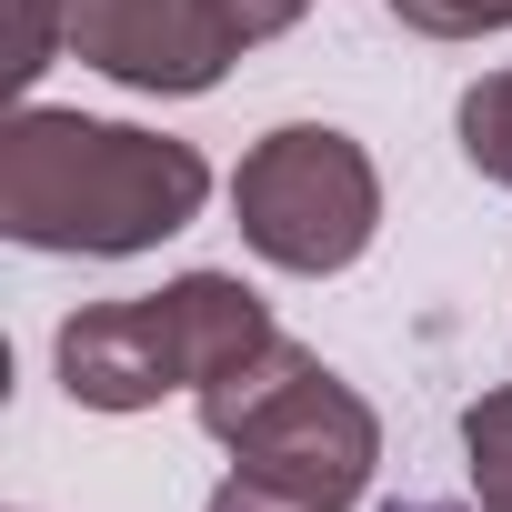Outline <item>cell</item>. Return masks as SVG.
Segmentation results:
<instances>
[{"label": "cell", "mask_w": 512, "mask_h": 512, "mask_svg": "<svg viewBox=\"0 0 512 512\" xmlns=\"http://www.w3.org/2000/svg\"><path fill=\"white\" fill-rule=\"evenodd\" d=\"M201 191H211V171L181 141L71 121V111H31L0 151L11 231L51 241V251H141V241L181 231L201 211Z\"/></svg>", "instance_id": "obj_1"}, {"label": "cell", "mask_w": 512, "mask_h": 512, "mask_svg": "<svg viewBox=\"0 0 512 512\" xmlns=\"http://www.w3.org/2000/svg\"><path fill=\"white\" fill-rule=\"evenodd\" d=\"M392 512H442V502H392Z\"/></svg>", "instance_id": "obj_10"}, {"label": "cell", "mask_w": 512, "mask_h": 512, "mask_svg": "<svg viewBox=\"0 0 512 512\" xmlns=\"http://www.w3.org/2000/svg\"><path fill=\"white\" fill-rule=\"evenodd\" d=\"M262 342H272V322L251 312V292L201 272V282H171V292H151V302L81 312V322L61 332V372H71L81 402L131 412V402H161L171 382H201V392H211L221 372H241Z\"/></svg>", "instance_id": "obj_3"}, {"label": "cell", "mask_w": 512, "mask_h": 512, "mask_svg": "<svg viewBox=\"0 0 512 512\" xmlns=\"http://www.w3.org/2000/svg\"><path fill=\"white\" fill-rule=\"evenodd\" d=\"M201 412L241 452V482L211 512H342L372 472V412L322 362H302L282 332L241 372H221L201 392Z\"/></svg>", "instance_id": "obj_2"}, {"label": "cell", "mask_w": 512, "mask_h": 512, "mask_svg": "<svg viewBox=\"0 0 512 512\" xmlns=\"http://www.w3.org/2000/svg\"><path fill=\"white\" fill-rule=\"evenodd\" d=\"M392 11H402L412 31H502L512 0H392Z\"/></svg>", "instance_id": "obj_8"}, {"label": "cell", "mask_w": 512, "mask_h": 512, "mask_svg": "<svg viewBox=\"0 0 512 512\" xmlns=\"http://www.w3.org/2000/svg\"><path fill=\"white\" fill-rule=\"evenodd\" d=\"M462 151H472V171L512 181V71H502V81H482V91L462 101Z\"/></svg>", "instance_id": "obj_7"}, {"label": "cell", "mask_w": 512, "mask_h": 512, "mask_svg": "<svg viewBox=\"0 0 512 512\" xmlns=\"http://www.w3.org/2000/svg\"><path fill=\"white\" fill-rule=\"evenodd\" d=\"M251 251H272L282 272H342L372 241V161L342 131H272L231 181Z\"/></svg>", "instance_id": "obj_4"}, {"label": "cell", "mask_w": 512, "mask_h": 512, "mask_svg": "<svg viewBox=\"0 0 512 512\" xmlns=\"http://www.w3.org/2000/svg\"><path fill=\"white\" fill-rule=\"evenodd\" d=\"M51 21L81 61L141 81V91H211L231 61V31L211 0H11V81H41Z\"/></svg>", "instance_id": "obj_5"}, {"label": "cell", "mask_w": 512, "mask_h": 512, "mask_svg": "<svg viewBox=\"0 0 512 512\" xmlns=\"http://www.w3.org/2000/svg\"><path fill=\"white\" fill-rule=\"evenodd\" d=\"M462 442H472V472H482V512H512V392H482L462 412Z\"/></svg>", "instance_id": "obj_6"}, {"label": "cell", "mask_w": 512, "mask_h": 512, "mask_svg": "<svg viewBox=\"0 0 512 512\" xmlns=\"http://www.w3.org/2000/svg\"><path fill=\"white\" fill-rule=\"evenodd\" d=\"M211 11H221L231 41H262V31H282V21L302 11V0H211Z\"/></svg>", "instance_id": "obj_9"}]
</instances>
